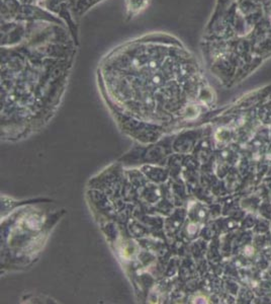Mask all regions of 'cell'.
<instances>
[{"instance_id":"cell-1","label":"cell","mask_w":271,"mask_h":304,"mask_svg":"<svg viewBox=\"0 0 271 304\" xmlns=\"http://www.w3.org/2000/svg\"><path fill=\"white\" fill-rule=\"evenodd\" d=\"M180 48L158 42H140L118 50L105 65V75L119 97L152 107L160 97L180 93L187 67Z\"/></svg>"}]
</instances>
